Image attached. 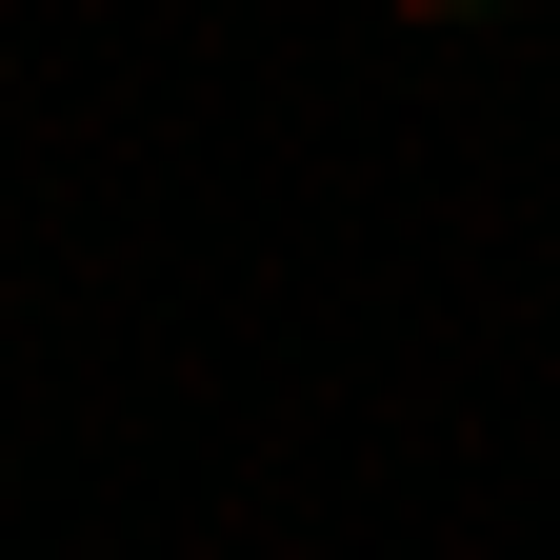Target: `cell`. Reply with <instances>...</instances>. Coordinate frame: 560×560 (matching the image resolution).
<instances>
[{
  "label": "cell",
  "instance_id": "obj_1",
  "mask_svg": "<svg viewBox=\"0 0 560 560\" xmlns=\"http://www.w3.org/2000/svg\"><path fill=\"white\" fill-rule=\"evenodd\" d=\"M381 21H460V0H381Z\"/></svg>",
  "mask_w": 560,
  "mask_h": 560
}]
</instances>
